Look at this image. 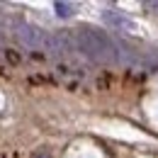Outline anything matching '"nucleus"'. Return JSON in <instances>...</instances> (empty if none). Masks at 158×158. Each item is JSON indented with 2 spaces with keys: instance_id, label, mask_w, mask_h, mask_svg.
I'll use <instances>...</instances> for the list:
<instances>
[{
  "instance_id": "7ed1b4c3",
  "label": "nucleus",
  "mask_w": 158,
  "mask_h": 158,
  "mask_svg": "<svg viewBox=\"0 0 158 158\" xmlns=\"http://www.w3.org/2000/svg\"><path fill=\"white\" fill-rule=\"evenodd\" d=\"M102 22L107 24V27H112V29H119V32H136V24L131 17H127L124 12H119V10H105L102 12Z\"/></svg>"
},
{
  "instance_id": "423d86ee",
  "label": "nucleus",
  "mask_w": 158,
  "mask_h": 158,
  "mask_svg": "<svg viewBox=\"0 0 158 158\" xmlns=\"http://www.w3.org/2000/svg\"><path fill=\"white\" fill-rule=\"evenodd\" d=\"M5 24H7V22H5V17L0 15V37H2V32H5Z\"/></svg>"
},
{
  "instance_id": "f257e3e1",
  "label": "nucleus",
  "mask_w": 158,
  "mask_h": 158,
  "mask_svg": "<svg viewBox=\"0 0 158 158\" xmlns=\"http://www.w3.org/2000/svg\"><path fill=\"white\" fill-rule=\"evenodd\" d=\"M76 49L83 51L88 59L98 61V63H114L117 61V44L110 39L107 32L95 29V27H78L76 34Z\"/></svg>"
},
{
  "instance_id": "f03ea898",
  "label": "nucleus",
  "mask_w": 158,
  "mask_h": 158,
  "mask_svg": "<svg viewBox=\"0 0 158 158\" xmlns=\"http://www.w3.org/2000/svg\"><path fill=\"white\" fill-rule=\"evenodd\" d=\"M15 37L22 46L27 49H44V41H46V32L37 27V24H29V22H17L15 24Z\"/></svg>"
},
{
  "instance_id": "20e7f679",
  "label": "nucleus",
  "mask_w": 158,
  "mask_h": 158,
  "mask_svg": "<svg viewBox=\"0 0 158 158\" xmlns=\"http://www.w3.org/2000/svg\"><path fill=\"white\" fill-rule=\"evenodd\" d=\"M54 10H56L59 17H71V15H76V5H73V2H63V0H56V2H54Z\"/></svg>"
},
{
  "instance_id": "39448f33",
  "label": "nucleus",
  "mask_w": 158,
  "mask_h": 158,
  "mask_svg": "<svg viewBox=\"0 0 158 158\" xmlns=\"http://www.w3.org/2000/svg\"><path fill=\"white\" fill-rule=\"evenodd\" d=\"M32 158H49V153H46V151H37Z\"/></svg>"
}]
</instances>
